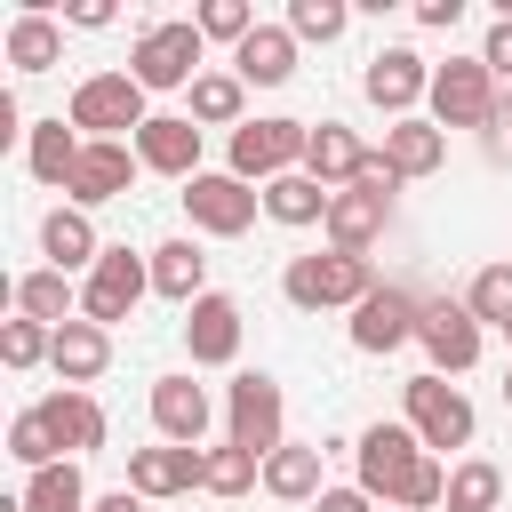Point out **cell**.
<instances>
[{
    "label": "cell",
    "instance_id": "6da1fadb",
    "mask_svg": "<svg viewBox=\"0 0 512 512\" xmlns=\"http://www.w3.org/2000/svg\"><path fill=\"white\" fill-rule=\"evenodd\" d=\"M376 288H384L376 264H368V256H344V248L288 256V272H280V296H288L296 312H360Z\"/></svg>",
    "mask_w": 512,
    "mask_h": 512
},
{
    "label": "cell",
    "instance_id": "7a4b0ae2",
    "mask_svg": "<svg viewBox=\"0 0 512 512\" xmlns=\"http://www.w3.org/2000/svg\"><path fill=\"white\" fill-rule=\"evenodd\" d=\"M392 192H400V176H392V160L376 152L336 200H328V248H344V256H368L376 240H384V224H392Z\"/></svg>",
    "mask_w": 512,
    "mask_h": 512
},
{
    "label": "cell",
    "instance_id": "3957f363",
    "mask_svg": "<svg viewBox=\"0 0 512 512\" xmlns=\"http://www.w3.org/2000/svg\"><path fill=\"white\" fill-rule=\"evenodd\" d=\"M200 24L192 16H160V24H144L136 32V48H128V80L144 88V96H168V88H192L208 64H200Z\"/></svg>",
    "mask_w": 512,
    "mask_h": 512
},
{
    "label": "cell",
    "instance_id": "277c9868",
    "mask_svg": "<svg viewBox=\"0 0 512 512\" xmlns=\"http://www.w3.org/2000/svg\"><path fill=\"white\" fill-rule=\"evenodd\" d=\"M224 440H232V448H248V456L288 448V392H280V376L240 368V376L224 384Z\"/></svg>",
    "mask_w": 512,
    "mask_h": 512
},
{
    "label": "cell",
    "instance_id": "5b68a950",
    "mask_svg": "<svg viewBox=\"0 0 512 512\" xmlns=\"http://www.w3.org/2000/svg\"><path fill=\"white\" fill-rule=\"evenodd\" d=\"M400 424L424 440V456H448V448H472V432H480V416H472V400L448 384V376H408L400 384Z\"/></svg>",
    "mask_w": 512,
    "mask_h": 512
},
{
    "label": "cell",
    "instance_id": "8992f818",
    "mask_svg": "<svg viewBox=\"0 0 512 512\" xmlns=\"http://www.w3.org/2000/svg\"><path fill=\"white\" fill-rule=\"evenodd\" d=\"M416 472H424V440H416L408 424H368V432L352 440V480H360L384 512H400V504H408Z\"/></svg>",
    "mask_w": 512,
    "mask_h": 512
},
{
    "label": "cell",
    "instance_id": "52a82bcc",
    "mask_svg": "<svg viewBox=\"0 0 512 512\" xmlns=\"http://www.w3.org/2000/svg\"><path fill=\"white\" fill-rule=\"evenodd\" d=\"M64 120H72L88 144H136V128H144L152 112H144V88H136L128 72H88V80L72 88Z\"/></svg>",
    "mask_w": 512,
    "mask_h": 512
},
{
    "label": "cell",
    "instance_id": "ba28073f",
    "mask_svg": "<svg viewBox=\"0 0 512 512\" xmlns=\"http://www.w3.org/2000/svg\"><path fill=\"white\" fill-rule=\"evenodd\" d=\"M304 144H312V120H248V128H232L224 168L264 192L272 176H296L304 168Z\"/></svg>",
    "mask_w": 512,
    "mask_h": 512
},
{
    "label": "cell",
    "instance_id": "9c48e42d",
    "mask_svg": "<svg viewBox=\"0 0 512 512\" xmlns=\"http://www.w3.org/2000/svg\"><path fill=\"white\" fill-rule=\"evenodd\" d=\"M144 296H152V256H136L128 240H104L96 272L80 280V320H96V328H120V320H128Z\"/></svg>",
    "mask_w": 512,
    "mask_h": 512
},
{
    "label": "cell",
    "instance_id": "30bf717a",
    "mask_svg": "<svg viewBox=\"0 0 512 512\" xmlns=\"http://www.w3.org/2000/svg\"><path fill=\"white\" fill-rule=\"evenodd\" d=\"M504 104H512V96L496 88V72H488L480 56H448V64L432 72V104H424V120H440V128H488Z\"/></svg>",
    "mask_w": 512,
    "mask_h": 512
},
{
    "label": "cell",
    "instance_id": "8fae6325",
    "mask_svg": "<svg viewBox=\"0 0 512 512\" xmlns=\"http://www.w3.org/2000/svg\"><path fill=\"white\" fill-rule=\"evenodd\" d=\"M184 216H192V232H208V240H240V232L264 216V192L240 184L232 168H200V176L184 184Z\"/></svg>",
    "mask_w": 512,
    "mask_h": 512
},
{
    "label": "cell",
    "instance_id": "7c38bea8",
    "mask_svg": "<svg viewBox=\"0 0 512 512\" xmlns=\"http://www.w3.org/2000/svg\"><path fill=\"white\" fill-rule=\"evenodd\" d=\"M416 344H424L432 376H464V368H480L488 328L472 320V304H464V296H424V328H416Z\"/></svg>",
    "mask_w": 512,
    "mask_h": 512
},
{
    "label": "cell",
    "instance_id": "4fadbf2b",
    "mask_svg": "<svg viewBox=\"0 0 512 512\" xmlns=\"http://www.w3.org/2000/svg\"><path fill=\"white\" fill-rule=\"evenodd\" d=\"M432 72H440V64H424L416 48H376L368 72H360V96H368L384 120H416V104H432Z\"/></svg>",
    "mask_w": 512,
    "mask_h": 512
},
{
    "label": "cell",
    "instance_id": "5bb4252c",
    "mask_svg": "<svg viewBox=\"0 0 512 512\" xmlns=\"http://www.w3.org/2000/svg\"><path fill=\"white\" fill-rule=\"evenodd\" d=\"M416 328H424V296H416V288H400V280H384V288L352 312V352L384 360V352L416 344Z\"/></svg>",
    "mask_w": 512,
    "mask_h": 512
},
{
    "label": "cell",
    "instance_id": "9a60e30c",
    "mask_svg": "<svg viewBox=\"0 0 512 512\" xmlns=\"http://www.w3.org/2000/svg\"><path fill=\"white\" fill-rule=\"evenodd\" d=\"M128 488H136L144 504H184L192 488H208V448H176V440L136 448V456H128Z\"/></svg>",
    "mask_w": 512,
    "mask_h": 512
},
{
    "label": "cell",
    "instance_id": "2e32d148",
    "mask_svg": "<svg viewBox=\"0 0 512 512\" xmlns=\"http://www.w3.org/2000/svg\"><path fill=\"white\" fill-rule=\"evenodd\" d=\"M240 328H248V312L224 288H208L200 304H184V352H192V368H232L240 360Z\"/></svg>",
    "mask_w": 512,
    "mask_h": 512
},
{
    "label": "cell",
    "instance_id": "e0dca14e",
    "mask_svg": "<svg viewBox=\"0 0 512 512\" xmlns=\"http://www.w3.org/2000/svg\"><path fill=\"white\" fill-rule=\"evenodd\" d=\"M200 120H184V112H152L144 128H136V160L152 168V176H176V184H192L200 176Z\"/></svg>",
    "mask_w": 512,
    "mask_h": 512
},
{
    "label": "cell",
    "instance_id": "ac0fdd59",
    "mask_svg": "<svg viewBox=\"0 0 512 512\" xmlns=\"http://www.w3.org/2000/svg\"><path fill=\"white\" fill-rule=\"evenodd\" d=\"M144 176V160H136V144H88L80 152V168H72V184H64V208H104V200H120L128 184Z\"/></svg>",
    "mask_w": 512,
    "mask_h": 512
},
{
    "label": "cell",
    "instance_id": "d6986e66",
    "mask_svg": "<svg viewBox=\"0 0 512 512\" xmlns=\"http://www.w3.org/2000/svg\"><path fill=\"white\" fill-rule=\"evenodd\" d=\"M208 416H216L208 384H192V376H152V432H160V440L200 448V440H208Z\"/></svg>",
    "mask_w": 512,
    "mask_h": 512
},
{
    "label": "cell",
    "instance_id": "ffe728a7",
    "mask_svg": "<svg viewBox=\"0 0 512 512\" xmlns=\"http://www.w3.org/2000/svg\"><path fill=\"white\" fill-rule=\"evenodd\" d=\"M48 368H56L64 392H88V384L112 368V328H96V320H64L56 344H48Z\"/></svg>",
    "mask_w": 512,
    "mask_h": 512
},
{
    "label": "cell",
    "instance_id": "44dd1931",
    "mask_svg": "<svg viewBox=\"0 0 512 512\" xmlns=\"http://www.w3.org/2000/svg\"><path fill=\"white\" fill-rule=\"evenodd\" d=\"M40 416H48V432H56V448H64V456H96V448L112 440V416H104V400H96V392H48V400H40Z\"/></svg>",
    "mask_w": 512,
    "mask_h": 512
},
{
    "label": "cell",
    "instance_id": "7402d4cb",
    "mask_svg": "<svg viewBox=\"0 0 512 512\" xmlns=\"http://www.w3.org/2000/svg\"><path fill=\"white\" fill-rule=\"evenodd\" d=\"M320 488H328V448H320V440H288V448L264 456V496H280V504H320Z\"/></svg>",
    "mask_w": 512,
    "mask_h": 512
},
{
    "label": "cell",
    "instance_id": "603a6c76",
    "mask_svg": "<svg viewBox=\"0 0 512 512\" xmlns=\"http://www.w3.org/2000/svg\"><path fill=\"white\" fill-rule=\"evenodd\" d=\"M0 56H8V72H56V64H64V16H48V8H16Z\"/></svg>",
    "mask_w": 512,
    "mask_h": 512
},
{
    "label": "cell",
    "instance_id": "cb8c5ba5",
    "mask_svg": "<svg viewBox=\"0 0 512 512\" xmlns=\"http://www.w3.org/2000/svg\"><path fill=\"white\" fill-rule=\"evenodd\" d=\"M296 48H304V40H296L288 24H256V32L232 48V72H240L248 88H288V80H296Z\"/></svg>",
    "mask_w": 512,
    "mask_h": 512
},
{
    "label": "cell",
    "instance_id": "d4e9b609",
    "mask_svg": "<svg viewBox=\"0 0 512 512\" xmlns=\"http://www.w3.org/2000/svg\"><path fill=\"white\" fill-rule=\"evenodd\" d=\"M80 152H88V136H80L64 112H56V120H32V136H24V168H32V184H48V192L72 184Z\"/></svg>",
    "mask_w": 512,
    "mask_h": 512
},
{
    "label": "cell",
    "instance_id": "484cf974",
    "mask_svg": "<svg viewBox=\"0 0 512 512\" xmlns=\"http://www.w3.org/2000/svg\"><path fill=\"white\" fill-rule=\"evenodd\" d=\"M376 152L360 144V128H344V120H312V144H304V176H320L328 192H344L360 168H368Z\"/></svg>",
    "mask_w": 512,
    "mask_h": 512
},
{
    "label": "cell",
    "instance_id": "4316f807",
    "mask_svg": "<svg viewBox=\"0 0 512 512\" xmlns=\"http://www.w3.org/2000/svg\"><path fill=\"white\" fill-rule=\"evenodd\" d=\"M384 160H392V176H400V184L440 176V168H448V128H440V120H424V112H416V120H392V128H384Z\"/></svg>",
    "mask_w": 512,
    "mask_h": 512
},
{
    "label": "cell",
    "instance_id": "83f0119b",
    "mask_svg": "<svg viewBox=\"0 0 512 512\" xmlns=\"http://www.w3.org/2000/svg\"><path fill=\"white\" fill-rule=\"evenodd\" d=\"M40 256L56 264V272H96V256H104V240H96V216L88 208H48L40 216Z\"/></svg>",
    "mask_w": 512,
    "mask_h": 512
},
{
    "label": "cell",
    "instance_id": "f1b7e54d",
    "mask_svg": "<svg viewBox=\"0 0 512 512\" xmlns=\"http://www.w3.org/2000/svg\"><path fill=\"white\" fill-rule=\"evenodd\" d=\"M8 296H16V312H24V320H40V328L80 320V280H72V272H56V264H32Z\"/></svg>",
    "mask_w": 512,
    "mask_h": 512
},
{
    "label": "cell",
    "instance_id": "f546056e",
    "mask_svg": "<svg viewBox=\"0 0 512 512\" xmlns=\"http://www.w3.org/2000/svg\"><path fill=\"white\" fill-rule=\"evenodd\" d=\"M152 256V296H168V304H200L208 296V256H200V240H160V248H144Z\"/></svg>",
    "mask_w": 512,
    "mask_h": 512
},
{
    "label": "cell",
    "instance_id": "4dcf8cb0",
    "mask_svg": "<svg viewBox=\"0 0 512 512\" xmlns=\"http://www.w3.org/2000/svg\"><path fill=\"white\" fill-rule=\"evenodd\" d=\"M184 120H200V128H248V80L240 72H200L184 88Z\"/></svg>",
    "mask_w": 512,
    "mask_h": 512
},
{
    "label": "cell",
    "instance_id": "1f68e13d",
    "mask_svg": "<svg viewBox=\"0 0 512 512\" xmlns=\"http://www.w3.org/2000/svg\"><path fill=\"white\" fill-rule=\"evenodd\" d=\"M328 200H336V192H328L320 176H304V168L264 184V216H272V224H288V232H312V224H328Z\"/></svg>",
    "mask_w": 512,
    "mask_h": 512
},
{
    "label": "cell",
    "instance_id": "d6a6232c",
    "mask_svg": "<svg viewBox=\"0 0 512 512\" xmlns=\"http://www.w3.org/2000/svg\"><path fill=\"white\" fill-rule=\"evenodd\" d=\"M16 504H24V512H88V472H80V456H64V464H40V472H24Z\"/></svg>",
    "mask_w": 512,
    "mask_h": 512
},
{
    "label": "cell",
    "instance_id": "836d02e7",
    "mask_svg": "<svg viewBox=\"0 0 512 512\" xmlns=\"http://www.w3.org/2000/svg\"><path fill=\"white\" fill-rule=\"evenodd\" d=\"M448 512H504V464L456 456L448 464Z\"/></svg>",
    "mask_w": 512,
    "mask_h": 512
},
{
    "label": "cell",
    "instance_id": "e575fe53",
    "mask_svg": "<svg viewBox=\"0 0 512 512\" xmlns=\"http://www.w3.org/2000/svg\"><path fill=\"white\" fill-rule=\"evenodd\" d=\"M8 456H16L24 472H40V464H64V448H56V432H48V416H40V400L8 416Z\"/></svg>",
    "mask_w": 512,
    "mask_h": 512
},
{
    "label": "cell",
    "instance_id": "d590c367",
    "mask_svg": "<svg viewBox=\"0 0 512 512\" xmlns=\"http://www.w3.org/2000/svg\"><path fill=\"white\" fill-rule=\"evenodd\" d=\"M464 304H472V320H480V328H496V336H504V328H512V264H480V272H472V288H464Z\"/></svg>",
    "mask_w": 512,
    "mask_h": 512
},
{
    "label": "cell",
    "instance_id": "8d00e7d4",
    "mask_svg": "<svg viewBox=\"0 0 512 512\" xmlns=\"http://www.w3.org/2000/svg\"><path fill=\"white\" fill-rule=\"evenodd\" d=\"M248 488H264V456L216 440V448H208V496H248Z\"/></svg>",
    "mask_w": 512,
    "mask_h": 512
},
{
    "label": "cell",
    "instance_id": "74e56055",
    "mask_svg": "<svg viewBox=\"0 0 512 512\" xmlns=\"http://www.w3.org/2000/svg\"><path fill=\"white\" fill-rule=\"evenodd\" d=\"M288 32L328 48V40H344V32H352V8H344V0H288Z\"/></svg>",
    "mask_w": 512,
    "mask_h": 512
},
{
    "label": "cell",
    "instance_id": "f35d334b",
    "mask_svg": "<svg viewBox=\"0 0 512 512\" xmlns=\"http://www.w3.org/2000/svg\"><path fill=\"white\" fill-rule=\"evenodd\" d=\"M192 24H200V40L240 48V40L256 32V8H248V0H200V8H192Z\"/></svg>",
    "mask_w": 512,
    "mask_h": 512
},
{
    "label": "cell",
    "instance_id": "ab89813d",
    "mask_svg": "<svg viewBox=\"0 0 512 512\" xmlns=\"http://www.w3.org/2000/svg\"><path fill=\"white\" fill-rule=\"evenodd\" d=\"M48 344H56V328H40V320H24V312H16V320H0V360H8L16 376H24V368H40V360H48Z\"/></svg>",
    "mask_w": 512,
    "mask_h": 512
},
{
    "label": "cell",
    "instance_id": "60d3db41",
    "mask_svg": "<svg viewBox=\"0 0 512 512\" xmlns=\"http://www.w3.org/2000/svg\"><path fill=\"white\" fill-rule=\"evenodd\" d=\"M480 64L496 72V88H512V8L488 24V40H480Z\"/></svg>",
    "mask_w": 512,
    "mask_h": 512
},
{
    "label": "cell",
    "instance_id": "b9f144b4",
    "mask_svg": "<svg viewBox=\"0 0 512 512\" xmlns=\"http://www.w3.org/2000/svg\"><path fill=\"white\" fill-rule=\"evenodd\" d=\"M312 512H376V496H368V488H360V480H328V488H320V504H312Z\"/></svg>",
    "mask_w": 512,
    "mask_h": 512
},
{
    "label": "cell",
    "instance_id": "7bdbcfd3",
    "mask_svg": "<svg viewBox=\"0 0 512 512\" xmlns=\"http://www.w3.org/2000/svg\"><path fill=\"white\" fill-rule=\"evenodd\" d=\"M64 24H80V32H104V24H112V0H64Z\"/></svg>",
    "mask_w": 512,
    "mask_h": 512
},
{
    "label": "cell",
    "instance_id": "ee69618b",
    "mask_svg": "<svg viewBox=\"0 0 512 512\" xmlns=\"http://www.w3.org/2000/svg\"><path fill=\"white\" fill-rule=\"evenodd\" d=\"M456 16H464V0H416V24L424 32H456Z\"/></svg>",
    "mask_w": 512,
    "mask_h": 512
},
{
    "label": "cell",
    "instance_id": "f6af8a7d",
    "mask_svg": "<svg viewBox=\"0 0 512 512\" xmlns=\"http://www.w3.org/2000/svg\"><path fill=\"white\" fill-rule=\"evenodd\" d=\"M32 128H24V104H16V88H0V144H24Z\"/></svg>",
    "mask_w": 512,
    "mask_h": 512
},
{
    "label": "cell",
    "instance_id": "bcb514c9",
    "mask_svg": "<svg viewBox=\"0 0 512 512\" xmlns=\"http://www.w3.org/2000/svg\"><path fill=\"white\" fill-rule=\"evenodd\" d=\"M96 512H152L136 488H112V496H96Z\"/></svg>",
    "mask_w": 512,
    "mask_h": 512
},
{
    "label": "cell",
    "instance_id": "7dc6e473",
    "mask_svg": "<svg viewBox=\"0 0 512 512\" xmlns=\"http://www.w3.org/2000/svg\"><path fill=\"white\" fill-rule=\"evenodd\" d=\"M504 408H512V368H504Z\"/></svg>",
    "mask_w": 512,
    "mask_h": 512
},
{
    "label": "cell",
    "instance_id": "c3c4849f",
    "mask_svg": "<svg viewBox=\"0 0 512 512\" xmlns=\"http://www.w3.org/2000/svg\"><path fill=\"white\" fill-rule=\"evenodd\" d=\"M504 344H512V328H504Z\"/></svg>",
    "mask_w": 512,
    "mask_h": 512
},
{
    "label": "cell",
    "instance_id": "681fc988",
    "mask_svg": "<svg viewBox=\"0 0 512 512\" xmlns=\"http://www.w3.org/2000/svg\"><path fill=\"white\" fill-rule=\"evenodd\" d=\"M88 512H96V504H88Z\"/></svg>",
    "mask_w": 512,
    "mask_h": 512
}]
</instances>
